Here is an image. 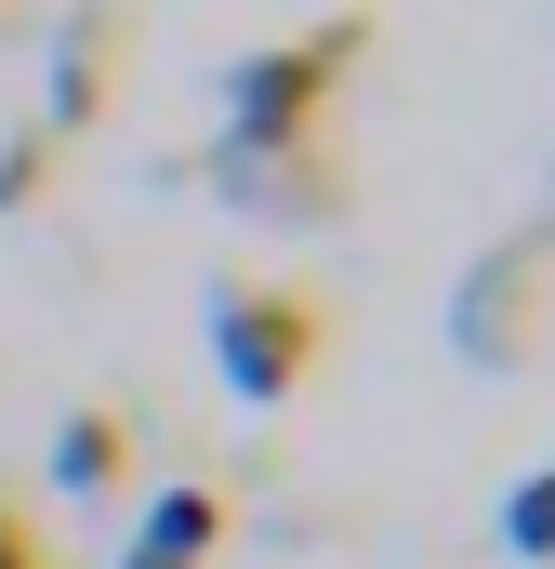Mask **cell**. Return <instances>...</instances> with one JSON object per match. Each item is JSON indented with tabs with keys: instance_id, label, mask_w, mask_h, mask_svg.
Listing matches in <instances>:
<instances>
[{
	"instance_id": "cell-7",
	"label": "cell",
	"mask_w": 555,
	"mask_h": 569,
	"mask_svg": "<svg viewBox=\"0 0 555 569\" xmlns=\"http://www.w3.org/2000/svg\"><path fill=\"white\" fill-rule=\"evenodd\" d=\"M107 107V40H67L53 53V120H93Z\"/></svg>"
},
{
	"instance_id": "cell-2",
	"label": "cell",
	"mask_w": 555,
	"mask_h": 569,
	"mask_svg": "<svg viewBox=\"0 0 555 569\" xmlns=\"http://www.w3.org/2000/svg\"><path fill=\"white\" fill-rule=\"evenodd\" d=\"M317 345H331V318H317V291L291 279H212V371H225V398H304L317 385Z\"/></svg>"
},
{
	"instance_id": "cell-4",
	"label": "cell",
	"mask_w": 555,
	"mask_h": 569,
	"mask_svg": "<svg viewBox=\"0 0 555 569\" xmlns=\"http://www.w3.org/2000/svg\"><path fill=\"white\" fill-rule=\"evenodd\" d=\"M212 543H225V490H159L120 543V569H212Z\"/></svg>"
},
{
	"instance_id": "cell-1",
	"label": "cell",
	"mask_w": 555,
	"mask_h": 569,
	"mask_svg": "<svg viewBox=\"0 0 555 569\" xmlns=\"http://www.w3.org/2000/svg\"><path fill=\"white\" fill-rule=\"evenodd\" d=\"M357 53H371V27H357V13H331V27H304V40L239 53V67H225V159H291V146H317L331 80H344Z\"/></svg>"
},
{
	"instance_id": "cell-5",
	"label": "cell",
	"mask_w": 555,
	"mask_h": 569,
	"mask_svg": "<svg viewBox=\"0 0 555 569\" xmlns=\"http://www.w3.org/2000/svg\"><path fill=\"white\" fill-rule=\"evenodd\" d=\"M120 477H133V425H120V411H67V425H53V490L107 503Z\"/></svg>"
},
{
	"instance_id": "cell-6",
	"label": "cell",
	"mask_w": 555,
	"mask_h": 569,
	"mask_svg": "<svg viewBox=\"0 0 555 569\" xmlns=\"http://www.w3.org/2000/svg\"><path fill=\"white\" fill-rule=\"evenodd\" d=\"M503 557H529V569H555V463H529V477L503 490Z\"/></svg>"
},
{
	"instance_id": "cell-8",
	"label": "cell",
	"mask_w": 555,
	"mask_h": 569,
	"mask_svg": "<svg viewBox=\"0 0 555 569\" xmlns=\"http://www.w3.org/2000/svg\"><path fill=\"white\" fill-rule=\"evenodd\" d=\"M0 569H53V543H40V530H27L13 503H0Z\"/></svg>"
},
{
	"instance_id": "cell-3",
	"label": "cell",
	"mask_w": 555,
	"mask_h": 569,
	"mask_svg": "<svg viewBox=\"0 0 555 569\" xmlns=\"http://www.w3.org/2000/svg\"><path fill=\"white\" fill-rule=\"evenodd\" d=\"M529 305H543V252H490V266L463 279V305H450L463 358H476V371H503V358L529 345Z\"/></svg>"
}]
</instances>
